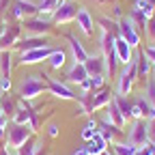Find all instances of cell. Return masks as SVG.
Wrapping results in <instances>:
<instances>
[{"mask_svg": "<svg viewBox=\"0 0 155 155\" xmlns=\"http://www.w3.org/2000/svg\"><path fill=\"white\" fill-rule=\"evenodd\" d=\"M116 26H119V37H123L125 41L134 48V50H138V45H140V39H142V35L136 30V26H134V22L127 17V15H123L119 22H116Z\"/></svg>", "mask_w": 155, "mask_h": 155, "instance_id": "7", "label": "cell"}, {"mask_svg": "<svg viewBox=\"0 0 155 155\" xmlns=\"http://www.w3.org/2000/svg\"><path fill=\"white\" fill-rule=\"evenodd\" d=\"M134 80L129 78V73H127V69L121 65V71L116 73V78H114V95H125V97H129L131 93H134Z\"/></svg>", "mask_w": 155, "mask_h": 155, "instance_id": "14", "label": "cell"}, {"mask_svg": "<svg viewBox=\"0 0 155 155\" xmlns=\"http://www.w3.org/2000/svg\"><path fill=\"white\" fill-rule=\"evenodd\" d=\"M97 123H99V121H97V116H86V123H84V127L80 129V138L84 140V142H88L91 138H93V136L97 134Z\"/></svg>", "mask_w": 155, "mask_h": 155, "instance_id": "26", "label": "cell"}, {"mask_svg": "<svg viewBox=\"0 0 155 155\" xmlns=\"http://www.w3.org/2000/svg\"><path fill=\"white\" fill-rule=\"evenodd\" d=\"M142 95L155 106V78H149V80H147V86H144V93Z\"/></svg>", "mask_w": 155, "mask_h": 155, "instance_id": "32", "label": "cell"}, {"mask_svg": "<svg viewBox=\"0 0 155 155\" xmlns=\"http://www.w3.org/2000/svg\"><path fill=\"white\" fill-rule=\"evenodd\" d=\"M144 35L151 39V41H155V15L147 19V28H144Z\"/></svg>", "mask_w": 155, "mask_h": 155, "instance_id": "33", "label": "cell"}, {"mask_svg": "<svg viewBox=\"0 0 155 155\" xmlns=\"http://www.w3.org/2000/svg\"><path fill=\"white\" fill-rule=\"evenodd\" d=\"M106 116H108V119H110L116 127H119L121 131H123V129L127 127V123H129L125 116H123V112L119 110V106H116V101H114V97H112V101L106 106Z\"/></svg>", "mask_w": 155, "mask_h": 155, "instance_id": "22", "label": "cell"}, {"mask_svg": "<svg viewBox=\"0 0 155 155\" xmlns=\"http://www.w3.org/2000/svg\"><path fill=\"white\" fill-rule=\"evenodd\" d=\"M153 151H155V147H153L151 142H147L144 147H138V151H136V155H153Z\"/></svg>", "mask_w": 155, "mask_h": 155, "instance_id": "37", "label": "cell"}, {"mask_svg": "<svg viewBox=\"0 0 155 155\" xmlns=\"http://www.w3.org/2000/svg\"><path fill=\"white\" fill-rule=\"evenodd\" d=\"M39 144H41V142H39V140L35 138V134H32L30 138H28L22 147H19V149H17V155H35V153H37V149H39Z\"/></svg>", "mask_w": 155, "mask_h": 155, "instance_id": "28", "label": "cell"}, {"mask_svg": "<svg viewBox=\"0 0 155 155\" xmlns=\"http://www.w3.org/2000/svg\"><path fill=\"white\" fill-rule=\"evenodd\" d=\"M78 9H80V5H78L75 0L61 2V5H58V9L52 13L54 26H67V24H71L73 19H75V15H78Z\"/></svg>", "mask_w": 155, "mask_h": 155, "instance_id": "5", "label": "cell"}, {"mask_svg": "<svg viewBox=\"0 0 155 155\" xmlns=\"http://www.w3.org/2000/svg\"><path fill=\"white\" fill-rule=\"evenodd\" d=\"M2 114H5V112H2V104H0V116H2Z\"/></svg>", "mask_w": 155, "mask_h": 155, "instance_id": "43", "label": "cell"}, {"mask_svg": "<svg viewBox=\"0 0 155 155\" xmlns=\"http://www.w3.org/2000/svg\"><path fill=\"white\" fill-rule=\"evenodd\" d=\"M88 84H91V91H99L108 84V78L106 75H88Z\"/></svg>", "mask_w": 155, "mask_h": 155, "instance_id": "31", "label": "cell"}, {"mask_svg": "<svg viewBox=\"0 0 155 155\" xmlns=\"http://www.w3.org/2000/svg\"><path fill=\"white\" fill-rule=\"evenodd\" d=\"M112 97H114V91L106 84L104 88L99 91H95L93 93V112H99V110H106V106L112 101Z\"/></svg>", "mask_w": 155, "mask_h": 155, "instance_id": "19", "label": "cell"}, {"mask_svg": "<svg viewBox=\"0 0 155 155\" xmlns=\"http://www.w3.org/2000/svg\"><path fill=\"white\" fill-rule=\"evenodd\" d=\"M84 149H86V153H88V155H101L104 151H108V149H110V142L104 138L99 131H97L88 142H84Z\"/></svg>", "mask_w": 155, "mask_h": 155, "instance_id": "21", "label": "cell"}, {"mask_svg": "<svg viewBox=\"0 0 155 155\" xmlns=\"http://www.w3.org/2000/svg\"><path fill=\"white\" fill-rule=\"evenodd\" d=\"M22 22H15V24H7L2 35H0V50H11L19 39H22Z\"/></svg>", "mask_w": 155, "mask_h": 155, "instance_id": "11", "label": "cell"}, {"mask_svg": "<svg viewBox=\"0 0 155 155\" xmlns=\"http://www.w3.org/2000/svg\"><path fill=\"white\" fill-rule=\"evenodd\" d=\"M112 155H136V151H138V147L129 144L127 140H114L112 147H110Z\"/></svg>", "mask_w": 155, "mask_h": 155, "instance_id": "25", "label": "cell"}, {"mask_svg": "<svg viewBox=\"0 0 155 155\" xmlns=\"http://www.w3.org/2000/svg\"><path fill=\"white\" fill-rule=\"evenodd\" d=\"M32 136V129L28 125H15V123H9L7 127V147L9 149H19L28 138Z\"/></svg>", "mask_w": 155, "mask_h": 155, "instance_id": "6", "label": "cell"}, {"mask_svg": "<svg viewBox=\"0 0 155 155\" xmlns=\"http://www.w3.org/2000/svg\"><path fill=\"white\" fill-rule=\"evenodd\" d=\"M61 2H67V0H61Z\"/></svg>", "mask_w": 155, "mask_h": 155, "instance_id": "44", "label": "cell"}, {"mask_svg": "<svg viewBox=\"0 0 155 155\" xmlns=\"http://www.w3.org/2000/svg\"><path fill=\"white\" fill-rule=\"evenodd\" d=\"M0 104H2V112H5V116H11V114L15 112V108H17V104L13 101L11 93H7V95H0Z\"/></svg>", "mask_w": 155, "mask_h": 155, "instance_id": "30", "label": "cell"}, {"mask_svg": "<svg viewBox=\"0 0 155 155\" xmlns=\"http://www.w3.org/2000/svg\"><path fill=\"white\" fill-rule=\"evenodd\" d=\"M95 26H99L101 32H112V35H119V26H116V22L110 17V15H99L95 19Z\"/></svg>", "mask_w": 155, "mask_h": 155, "instance_id": "27", "label": "cell"}, {"mask_svg": "<svg viewBox=\"0 0 155 155\" xmlns=\"http://www.w3.org/2000/svg\"><path fill=\"white\" fill-rule=\"evenodd\" d=\"M67 41H69V56H71V63H86V58H88V50L84 48L82 43V39H78L75 35L67 32Z\"/></svg>", "mask_w": 155, "mask_h": 155, "instance_id": "13", "label": "cell"}, {"mask_svg": "<svg viewBox=\"0 0 155 155\" xmlns=\"http://www.w3.org/2000/svg\"><path fill=\"white\" fill-rule=\"evenodd\" d=\"M97 121H99V123H97V131H99L101 136H104V138L112 144L116 138H119V136H121V129L119 127H116L110 119H108V116L104 114V119H97Z\"/></svg>", "mask_w": 155, "mask_h": 155, "instance_id": "18", "label": "cell"}, {"mask_svg": "<svg viewBox=\"0 0 155 155\" xmlns=\"http://www.w3.org/2000/svg\"><path fill=\"white\" fill-rule=\"evenodd\" d=\"M48 93L54 99H61V101H75L78 99L71 84H67L65 80H58V78H50V75H48Z\"/></svg>", "mask_w": 155, "mask_h": 155, "instance_id": "4", "label": "cell"}, {"mask_svg": "<svg viewBox=\"0 0 155 155\" xmlns=\"http://www.w3.org/2000/svg\"><path fill=\"white\" fill-rule=\"evenodd\" d=\"M32 15H39L37 2H32V0H13V5H11V17L13 19L22 22V19L32 17Z\"/></svg>", "mask_w": 155, "mask_h": 155, "instance_id": "10", "label": "cell"}, {"mask_svg": "<svg viewBox=\"0 0 155 155\" xmlns=\"http://www.w3.org/2000/svg\"><path fill=\"white\" fill-rule=\"evenodd\" d=\"M54 48H56V45H45V48H37V50L24 52V54H19L17 63H19V65H26V67H30V65H39V63H45V61H48V56L54 52Z\"/></svg>", "mask_w": 155, "mask_h": 155, "instance_id": "9", "label": "cell"}, {"mask_svg": "<svg viewBox=\"0 0 155 155\" xmlns=\"http://www.w3.org/2000/svg\"><path fill=\"white\" fill-rule=\"evenodd\" d=\"M22 28L30 37H48L56 26L50 15H32V17L22 19Z\"/></svg>", "mask_w": 155, "mask_h": 155, "instance_id": "2", "label": "cell"}, {"mask_svg": "<svg viewBox=\"0 0 155 155\" xmlns=\"http://www.w3.org/2000/svg\"><path fill=\"white\" fill-rule=\"evenodd\" d=\"M15 56L11 50H0V75L2 78H11L13 67H15Z\"/></svg>", "mask_w": 155, "mask_h": 155, "instance_id": "23", "label": "cell"}, {"mask_svg": "<svg viewBox=\"0 0 155 155\" xmlns=\"http://www.w3.org/2000/svg\"><path fill=\"white\" fill-rule=\"evenodd\" d=\"M125 140L134 147H144L149 142V121L147 119L129 121V129H125Z\"/></svg>", "mask_w": 155, "mask_h": 155, "instance_id": "3", "label": "cell"}, {"mask_svg": "<svg viewBox=\"0 0 155 155\" xmlns=\"http://www.w3.org/2000/svg\"><path fill=\"white\" fill-rule=\"evenodd\" d=\"M101 155H112V151H110V149H108V151H104V153H101Z\"/></svg>", "mask_w": 155, "mask_h": 155, "instance_id": "42", "label": "cell"}, {"mask_svg": "<svg viewBox=\"0 0 155 155\" xmlns=\"http://www.w3.org/2000/svg\"><path fill=\"white\" fill-rule=\"evenodd\" d=\"M67 61H71V56L67 54V50H63V48H54V52L48 56L45 65H48L52 71H61V69L67 67Z\"/></svg>", "mask_w": 155, "mask_h": 155, "instance_id": "17", "label": "cell"}, {"mask_svg": "<svg viewBox=\"0 0 155 155\" xmlns=\"http://www.w3.org/2000/svg\"><path fill=\"white\" fill-rule=\"evenodd\" d=\"M153 43H155V41H153Z\"/></svg>", "mask_w": 155, "mask_h": 155, "instance_id": "46", "label": "cell"}, {"mask_svg": "<svg viewBox=\"0 0 155 155\" xmlns=\"http://www.w3.org/2000/svg\"><path fill=\"white\" fill-rule=\"evenodd\" d=\"M58 5H61V0H39L37 7H39V15H50L58 9Z\"/></svg>", "mask_w": 155, "mask_h": 155, "instance_id": "29", "label": "cell"}, {"mask_svg": "<svg viewBox=\"0 0 155 155\" xmlns=\"http://www.w3.org/2000/svg\"><path fill=\"white\" fill-rule=\"evenodd\" d=\"M84 67H86V73L88 75H106V58H104V54L101 52L88 54Z\"/></svg>", "mask_w": 155, "mask_h": 155, "instance_id": "16", "label": "cell"}, {"mask_svg": "<svg viewBox=\"0 0 155 155\" xmlns=\"http://www.w3.org/2000/svg\"><path fill=\"white\" fill-rule=\"evenodd\" d=\"M71 155H88V153H86V149H84V144H82L80 149H75V151H73Z\"/></svg>", "mask_w": 155, "mask_h": 155, "instance_id": "41", "label": "cell"}, {"mask_svg": "<svg viewBox=\"0 0 155 155\" xmlns=\"http://www.w3.org/2000/svg\"><path fill=\"white\" fill-rule=\"evenodd\" d=\"M136 61H138V80H147L151 71L155 69V65L142 54V50H136Z\"/></svg>", "mask_w": 155, "mask_h": 155, "instance_id": "24", "label": "cell"}, {"mask_svg": "<svg viewBox=\"0 0 155 155\" xmlns=\"http://www.w3.org/2000/svg\"><path fill=\"white\" fill-rule=\"evenodd\" d=\"M149 142L155 147V121H149Z\"/></svg>", "mask_w": 155, "mask_h": 155, "instance_id": "39", "label": "cell"}, {"mask_svg": "<svg viewBox=\"0 0 155 155\" xmlns=\"http://www.w3.org/2000/svg\"><path fill=\"white\" fill-rule=\"evenodd\" d=\"M73 24H75L78 32H82L84 37H93V35H95V28H97L93 13H91L88 7H84V5H80V9H78V15H75V19H73Z\"/></svg>", "mask_w": 155, "mask_h": 155, "instance_id": "8", "label": "cell"}, {"mask_svg": "<svg viewBox=\"0 0 155 155\" xmlns=\"http://www.w3.org/2000/svg\"><path fill=\"white\" fill-rule=\"evenodd\" d=\"M110 17L114 19V22H119V19L123 17V11H121V7H119V5H112V11H110Z\"/></svg>", "mask_w": 155, "mask_h": 155, "instance_id": "38", "label": "cell"}, {"mask_svg": "<svg viewBox=\"0 0 155 155\" xmlns=\"http://www.w3.org/2000/svg\"><path fill=\"white\" fill-rule=\"evenodd\" d=\"M86 78H88V73H86L84 63H71V65L67 67V71H65V78H63V80H65L67 84L80 86V84L86 80Z\"/></svg>", "mask_w": 155, "mask_h": 155, "instance_id": "15", "label": "cell"}, {"mask_svg": "<svg viewBox=\"0 0 155 155\" xmlns=\"http://www.w3.org/2000/svg\"><path fill=\"white\" fill-rule=\"evenodd\" d=\"M142 54H144V56L149 58V61H151L153 65H155V43H149V45H147V48L142 50Z\"/></svg>", "mask_w": 155, "mask_h": 155, "instance_id": "36", "label": "cell"}, {"mask_svg": "<svg viewBox=\"0 0 155 155\" xmlns=\"http://www.w3.org/2000/svg\"><path fill=\"white\" fill-rule=\"evenodd\" d=\"M45 45H52L48 37H30V35H24L13 45V50L17 54H24V52H30V50H37V48H45Z\"/></svg>", "mask_w": 155, "mask_h": 155, "instance_id": "12", "label": "cell"}, {"mask_svg": "<svg viewBox=\"0 0 155 155\" xmlns=\"http://www.w3.org/2000/svg\"><path fill=\"white\" fill-rule=\"evenodd\" d=\"M48 91V73H26L17 82V97L24 101H35Z\"/></svg>", "mask_w": 155, "mask_h": 155, "instance_id": "1", "label": "cell"}, {"mask_svg": "<svg viewBox=\"0 0 155 155\" xmlns=\"http://www.w3.org/2000/svg\"><path fill=\"white\" fill-rule=\"evenodd\" d=\"M11 88H13L11 78H2V80H0V93H2V95H7V93H11Z\"/></svg>", "mask_w": 155, "mask_h": 155, "instance_id": "35", "label": "cell"}, {"mask_svg": "<svg viewBox=\"0 0 155 155\" xmlns=\"http://www.w3.org/2000/svg\"><path fill=\"white\" fill-rule=\"evenodd\" d=\"M45 134L50 136V138H56L58 134H61V125H58L56 121H52V123H48V127H45Z\"/></svg>", "mask_w": 155, "mask_h": 155, "instance_id": "34", "label": "cell"}, {"mask_svg": "<svg viewBox=\"0 0 155 155\" xmlns=\"http://www.w3.org/2000/svg\"><path fill=\"white\" fill-rule=\"evenodd\" d=\"M95 5H99V7H112L114 5V0H93Z\"/></svg>", "mask_w": 155, "mask_h": 155, "instance_id": "40", "label": "cell"}, {"mask_svg": "<svg viewBox=\"0 0 155 155\" xmlns=\"http://www.w3.org/2000/svg\"><path fill=\"white\" fill-rule=\"evenodd\" d=\"M114 2H116V0H114Z\"/></svg>", "mask_w": 155, "mask_h": 155, "instance_id": "45", "label": "cell"}, {"mask_svg": "<svg viewBox=\"0 0 155 155\" xmlns=\"http://www.w3.org/2000/svg\"><path fill=\"white\" fill-rule=\"evenodd\" d=\"M114 52H116V58H119V63L121 65H127L129 61H131V58H134V48L125 41V39L123 37H119V35H116V41H114Z\"/></svg>", "mask_w": 155, "mask_h": 155, "instance_id": "20", "label": "cell"}]
</instances>
